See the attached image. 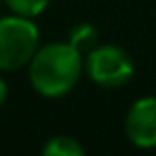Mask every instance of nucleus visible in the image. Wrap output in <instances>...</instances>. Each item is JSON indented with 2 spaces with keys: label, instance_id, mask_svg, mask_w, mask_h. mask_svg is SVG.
I'll list each match as a JSON object with an SVG mask.
<instances>
[{
  "label": "nucleus",
  "instance_id": "7ed1b4c3",
  "mask_svg": "<svg viewBox=\"0 0 156 156\" xmlns=\"http://www.w3.org/2000/svg\"><path fill=\"white\" fill-rule=\"evenodd\" d=\"M88 77L107 90L126 86L135 75V62L124 47L118 45H96L86 54Z\"/></svg>",
  "mask_w": 156,
  "mask_h": 156
},
{
  "label": "nucleus",
  "instance_id": "6e6552de",
  "mask_svg": "<svg viewBox=\"0 0 156 156\" xmlns=\"http://www.w3.org/2000/svg\"><path fill=\"white\" fill-rule=\"evenodd\" d=\"M7 81L2 79V75H0V107H2L5 105V101H7Z\"/></svg>",
  "mask_w": 156,
  "mask_h": 156
},
{
  "label": "nucleus",
  "instance_id": "39448f33",
  "mask_svg": "<svg viewBox=\"0 0 156 156\" xmlns=\"http://www.w3.org/2000/svg\"><path fill=\"white\" fill-rule=\"evenodd\" d=\"M83 145L66 135H56L51 139H47V143L43 145V154L45 156H83Z\"/></svg>",
  "mask_w": 156,
  "mask_h": 156
},
{
  "label": "nucleus",
  "instance_id": "f257e3e1",
  "mask_svg": "<svg viewBox=\"0 0 156 156\" xmlns=\"http://www.w3.org/2000/svg\"><path fill=\"white\" fill-rule=\"evenodd\" d=\"M83 73V54L66 43H49L39 47L28 62V79L32 88L47 98L69 94Z\"/></svg>",
  "mask_w": 156,
  "mask_h": 156
},
{
  "label": "nucleus",
  "instance_id": "423d86ee",
  "mask_svg": "<svg viewBox=\"0 0 156 156\" xmlns=\"http://www.w3.org/2000/svg\"><path fill=\"white\" fill-rule=\"evenodd\" d=\"M96 41H98V32H96V28L90 26V24H79V26H75V28L71 30V39H69V43H71L75 49H79L81 54H88L92 47H96Z\"/></svg>",
  "mask_w": 156,
  "mask_h": 156
},
{
  "label": "nucleus",
  "instance_id": "f03ea898",
  "mask_svg": "<svg viewBox=\"0 0 156 156\" xmlns=\"http://www.w3.org/2000/svg\"><path fill=\"white\" fill-rule=\"evenodd\" d=\"M39 49V28L30 17H0V71H17L28 66Z\"/></svg>",
  "mask_w": 156,
  "mask_h": 156
},
{
  "label": "nucleus",
  "instance_id": "0eeeda50",
  "mask_svg": "<svg viewBox=\"0 0 156 156\" xmlns=\"http://www.w3.org/2000/svg\"><path fill=\"white\" fill-rule=\"evenodd\" d=\"M49 5V0H7V7L11 9V13L22 15V17H39Z\"/></svg>",
  "mask_w": 156,
  "mask_h": 156
},
{
  "label": "nucleus",
  "instance_id": "20e7f679",
  "mask_svg": "<svg viewBox=\"0 0 156 156\" xmlns=\"http://www.w3.org/2000/svg\"><path fill=\"white\" fill-rule=\"evenodd\" d=\"M124 130L133 145L141 150L156 147V96H141L128 107Z\"/></svg>",
  "mask_w": 156,
  "mask_h": 156
}]
</instances>
